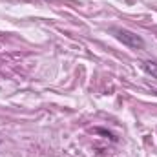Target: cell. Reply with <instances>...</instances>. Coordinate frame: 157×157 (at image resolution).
Here are the masks:
<instances>
[{"instance_id": "1", "label": "cell", "mask_w": 157, "mask_h": 157, "mask_svg": "<svg viewBox=\"0 0 157 157\" xmlns=\"http://www.w3.org/2000/svg\"><path fill=\"white\" fill-rule=\"evenodd\" d=\"M112 33L115 35V39L119 42H122L126 48H132V49H143L144 48V40L141 39L137 33L130 31V29H124V28H112Z\"/></svg>"}, {"instance_id": "2", "label": "cell", "mask_w": 157, "mask_h": 157, "mask_svg": "<svg viewBox=\"0 0 157 157\" xmlns=\"http://www.w3.org/2000/svg\"><path fill=\"white\" fill-rule=\"evenodd\" d=\"M143 68L148 75H152L154 78H157V62H152V60H146L143 62Z\"/></svg>"}]
</instances>
